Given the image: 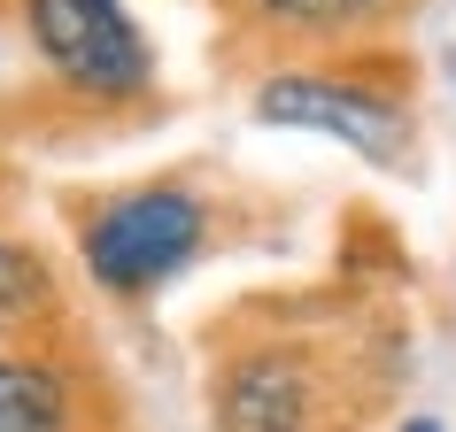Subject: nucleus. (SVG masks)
<instances>
[{"mask_svg":"<svg viewBox=\"0 0 456 432\" xmlns=\"http://www.w3.org/2000/svg\"><path fill=\"white\" fill-rule=\"evenodd\" d=\"M256 16L271 24H302V31H348V24H371L387 0H248Z\"/></svg>","mask_w":456,"mask_h":432,"instance_id":"423d86ee","label":"nucleus"},{"mask_svg":"<svg viewBox=\"0 0 456 432\" xmlns=\"http://www.w3.org/2000/svg\"><path fill=\"white\" fill-rule=\"evenodd\" d=\"M201 247V201L178 186H147L124 193L86 224V270H94L109 293H147L163 286L170 270L193 263Z\"/></svg>","mask_w":456,"mask_h":432,"instance_id":"f257e3e1","label":"nucleus"},{"mask_svg":"<svg viewBox=\"0 0 456 432\" xmlns=\"http://www.w3.org/2000/svg\"><path fill=\"white\" fill-rule=\"evenodd\" d=\"M216 432H317V371L287 348H256L216 379Z\"/></svg>","mask_w":456,"mask_h":432,"instance_id":"20e7f679","label":"nucleus"},{"mask_svg":"<svg viewBox=\"0 0 456 432\" xmlns=\"http://www.w3.org/2000/svg\"><path fill=\"white\" fill-rule=\"evenodd\" d=\"M39 309H47V270H39V255L0 240V332L24 324V316H39Z\"/></svg>","mask_w":456,"mask_h":432,"instance_id":"0eeeda50","label":"nucleus"},{"mask_svg":"<svg viewBox=\"0 0 456 432\" xmlns=\"http://www.w3.org/2000/svg\"><path fill=\"white\" fill-rule=\"evenodd\" d=\"M403 432H441V417H410V425Z\"/></svg>","mask_w":456,"mask_h":432,"instance_id":"6e6552de","label":"nucleus"},{"mask_svg":"<svg viewBox=\"0 0 456 432\" xmlns=\"http://www.w3.org/2000/svg\"><path fill=\"white\" fill-rule=\"evenodd\" d=\"M256 116L287 124V132H325V140L356 147L363 163H403L410 155V116L387 93L340 85V77H271L256 93Z\"/></svg>","mask_w":456,"mask_h":432,"instance_id":"7ed1b4c3","label":"nucleus"},{"mask_svg":"<svg viewBox=\"0 0 456 432\" xmlns=\"http://www.w3.org/2000/svg\"><path fill=\"white\" fill-rule=\"evenodd\" d=\"M62 425H70L62 379L39 371V363L0 356V432H62Z\"/></svg>","mask_w":456,"mask_h":432,"instance_id":"39448f33","label":"nucleus"},{"mask_svg":"<svg viewBox=\"0 0 456 432\" xmlns=\"http://www.w3.org/2000/svg\"><path fill=\"white\" fill-rule=\"evenodd\" d=\"M31 47L70 77L77 93H140L147 85V39L124 16V0H31Z\"/></svg>","mask_w":456,"mask_h":432,"instance_id":"f03ea898","label":"nucleus"}]
</instances>
